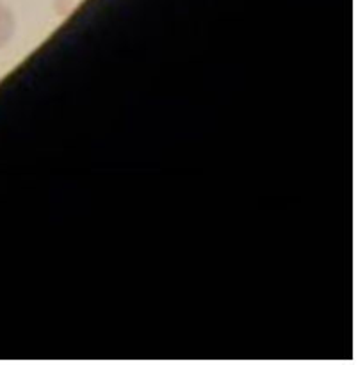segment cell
Here are the masks:
<instances>
[{"label":"cell","instance_id":"obj_1","mask_svg":"<svg viewBox=\"0 0 358 365\" xmlns=\"http://www.w3.org/2000/svg\"><path fill=\"white\" fill-rule=\"evenodd\" d=\"M11 31H13V18H11L9 9L0 2V45L7 41Z\"/></svg>","mask_w":358,"mask_h":365}]
</instances>
